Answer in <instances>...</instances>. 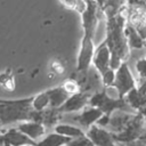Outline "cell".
Instances as JSON below:
<instances>
[{
	"label": "cell",
	"mask_w": 146,
	"mask_h": 146,
	"mask_svg": "<svg viewBox=\"0 0 146 146\" xmlns=\"http://www.w3.org/2000/svg\"><path fill=\"white\" fill-rule=\"evenodd\" d=\"M99 6L106 21V36L104 40L112 56L111 68L117 71L130 57V46L125 35L128 2L106 1L99 2Z\"/></svg>",
	"instance_id": "1"
},
{
	"label": "cell",
	"mask_w": 146,
	"mask_h": 146,
	"mask_svg": "<svg viewBox=\"0 0 146 146\" xmlns=\"http://www.w3.org/2000/svg\"><path fill=\"white\" fill-rule=\"evenodd\" d=\"M33 96L21 99L0 100V124L3 128L7 124L31 121L33 113Z\"/></svg>",
	"instance_id": "2"
},
{
	"label": "cell",
	"mask_w": 146,
	"mask_h": 146,
	"mask_svg": "<svg viewBox=\"0 0 146 146\" xmlns=\"http://www.w3.org/2000/svg\"><path fill=\"white\" fill-rule=\"evenodd\" d=\"M89 105L99 108L107 117H111V115L116 111H122L127 113H136L130 107V105L127 103L125 98L123 99L120 97L114 86L104 88L102 91L94 94L91 96Z\"/></svg>",
	"instance_id": "3"
},
{
	"label": "cell",
	"mask_w": 146,
	"mask_h": 146,
	"mask_svg": "<svg viewBox=\"0 0 146 146\" xmlns=\"http://www.w3.org/2000/svg\"><path fill=\"white\" fill-rule=\"evenodd\" d=\"M146 133V117L141 112L132 114L123 130L119 133H112L114 140L117 144L129 145Z\"/></svg>",
	"instance_id": "4"
},
{
	"label": "cell",
	"mask_w": 146,
	"mask_h": 146,
	"mask_svg": "<svg viewBox=\"0 0 146 146\" xmlns=\"http://www.w3.org/2000/svg\"><path fill=\"white\" fill-rule=\"evenodd\" d=\"M128 23L146 40V8L141 1H128Z\"/></svg>",
	"instance_id": "5"
},
{
	"label": "cell",
	"mask_w": 146,
	"mask_h": 146,
	"mask_svg": "<svg viewBox=\"0 0 146 146\" xmlns=\"http://www.w3.org/2000/svg\"><path fill=\"white\" fill-rule=\"evenodd\" d=\"M138 86L133 74L131 73L127 63H123L120 68L116 71V78L114 82V87L116 88L121 98H125L128 94H130Z\"/></svg>",
	"instance_id": "6"
},
{
	"label": "cell",
	"mask_w": 146,
	"mask_h": 146,
	"mask_svg": "<svg viewBox=\"0 0 146 146\" xmlns=\"http://www.w3.org/2000/svg\"><path fill=\"white\" fill-rule=\"evenodd\" d=\"M1 144L2 146H39L38 141L31 139L30 137L21 132L17 128H10L6 131H2Z\"/></svg>",
	"instance_id": "7"
},
{
	"label": "cell",
	"mask_w": 146,
	"mask_h": 146,
	"mask_svg": "<svg viewBox=\"0 0 146 146\" xmlns=\"http://www.w3.org/2000/svg\"><path fill=\"white\" fill-rule=\"evenodd\" d=\"M125 100L136 113H146V81H139L137 88L127 95Z\"/></svg>",
	"instance_id": "8"
},
{
	"label": "cell",
	"mask_w": 146,
	"mask_h": 146,
	"mask_svg": "<svg viewBox=\"0 0 146 146\" xmlns=\"http://www.w3.org/2000/svg\"><path fill=\"white\" fill-rule=\"evenodd\" d=\"M111 59H112L111 51L107 47L106 41L104 40L95 50V55L92 58V66L102 75L111 68Z\"/></svg>",
	"instance_id": "9"
},
{
	"label": "cell",
	"mask_w": 146,
	"mask_h": 146,
	"mask_svg": "<svg viewBox=\"0 0 146 146\" xmlns=\"http://www.w3.org/2000/svg\"><path fill=\"white\" fill-rule=\"evenodd\" d=\"M91 94L88 92H79L75 95H72L67 102L59 108V111L64 113H71V112H82L86 107L89 106L90 99H91Z\"/></svg>",
	"instance_id": "10"
},
{
	"label": "cell",
	"mask_w": 146,
	"mask_h": 146,
	"mask_svg": "<svg viewBox=\"0 0 146 146\" xmlns=\"http://www.w3.org/2000/svg\"><path fill=\"white\" fill-rule=\"evenodd\" d=\"M63 113L58 108H47L41 112H35L33 111L31 121H36L41 124H43L47 129L48 128H55L57 124H59L60 117Z\"/></svg>",
	"instance_id": "11"
},
{
	"label": "cell",
	"mask_w": 146,
	"mask_h": 146,
	"mask_svg": "<svg viewBox=\"0 0 146 146\" xmlns=\"http://www.w3.org/2000/svg\"><path fill=\"white\" fill-rule=\"evenodd\" d=\"M87 136L92 140L95 146H117L112 132L97 124L88 129Z\"/></svg>",
	"instance_id": "12"
},
{
	"label": "cell",
	"mask_w": 146,
	"mask_h": 146,
	"mask_svg": "<svg viewBox=\"0 0 146 146\" xmlns=\"http://www.w3.org/2000/svg\"><path fill=\"white\" fill-rule=\"evenodd\" d=\"M104 115H105V114H104L99 108L89 105V106L86 107L79 115H76V116L74 117V121H76L80 125L90 129L91 127L98 124V122L103 119Z\"/></svg>",
	"instance_id": "13"
},
{
	"label": "cell",
	"mask_w": 146,
	"mask_h": 146,
	"mask_svg": "<svg viewBox=\"0 0 146 146\" xmlns=\"http://www.w3.org/2000/svg\"><path fill=\"white\" fill-rule=\"evenodd\" d=\"M21 132H23L24 135H26L27 137H30L31 139L39 141L38 139H40L41 137H43L46 135L47 128L36 122V121H25V122H21L17 124L16 127Z\"/></svg>",
	"instance_id": "14"
},
{
	"label": "cell",
	"mask_w": 146,
	"mask_h": 146,
	"mask_svg": "<svg viewBox=\"0 0 146 146\" xmlns=\"http://www.w3.org/2000/svg\"><path fill=\"white\" fill-rule=\"evenodd\" d=\"M49 98H50V107L51 108H60L66 102L67 99L71 97L70 94L66 92V90L62 87V86H57L55 88L48 89L47 90Z\"/></svg>",
	"instance_id": "15"
},
{
	"label": "cell",
	"mask_w": 146,
	"mask_h": 146,
	"mask_svg": "<svg viewBox=\"0 0 146 146\" xmlns=\"http://www.w3.org/2000/svg\"><path fill=\"white\" fill-rule=\"evenodd\" d=\"M54 132L62 135L64 137H67L70 139H76L80 137L87 136V132H84L81 128L72 125V124H66V123H59L54 128Z\"/></svg>",
	"instance_id": "16"
},
{
	"label": "cell",
	"mask_w": 146,
	"mask_h": 146,
	"mask_svg": "<svg viewBox=\"0 0 146 146\" xmlns=\"http://www.w3.org/2000/svg\"><path fill=\"white\" fill-rule=\"evenodd\" d=\"M125 35H127L130 49L131 48H133V49H144L146 47V40H144L140 36V34L129 23H127V26H125Z\"/></svg>",
	"instance_id": "17"
},
{
	"label": "cell",
	"mask_w": 146,
	"mask_h": 146,
	"mask_svg": "<svg viewBox=\"0 0 146 146\" xmlns=\"http://www.w3.org/2000/svg\"><path fill=\"white\" fill-rule=\"evenodd\" d=\"M71 140L72 139H70L67 137H64L56 132H51V133H48L47 136H44L43 139L39 140L38 144H39V146H67Z\"/></svg>",
	"instance_id": "18"
},
{
	"label": "cell",
	"mask_w": 146,
	"mask_h": 146,
	"mask_svg": "<svg viewBox=\"0 0 146 146\" xmlns=\"http://www.w3.org/2000/svg\"><path fill=\"white\" fill-rule=\"evenodd\" d=\"M0 84L7 91H14L16 89L15 73L11 68H6L0 74Z\"/></svg>",
	"instance_id": "19"
},
{
	"label": "cell",
	"mask_w": 146,
	"mask_h": 146,
	"mask_svg": "<svg viewBox=\"0 0 146 146\" xmlns=\"http://www.w3.org/2000/svg\"><path fill=\"white\" fill-rule=\"evenodd\" d=\"M32 106H33V110L35 112H41V111H44V110L50 107V98H49L47 90L39 92V94L33 96Z\"/></svg>",
	"instance_id": "20"
},
{
	"label": "cell",
	"mask_w": 146,
	"mask_h": 146,
	"mask_svg": "<svg viewBox=\"0 0 146 146\" xmlns=\"http://www.w3.org/2000/svg\"><path fill=\"white\" fill-rule=\"evenodd\" d=\"M60 86H62V87L66 90V92L70 94L71 96H72V95H75V94H79V92L82 91L79 81H78L76 79H73V78H71V79H66Z\"/></svg>",
	"instance_id": "21"
},
{
	"label": "cell",
	"mask_w": 146,
	"mask_h": 146,
	"mask_svg": "<svg viewBox=\"0 0 146 146\" xmlns=\"http://www.w3.org/2000/svg\"><path fill=\"white\" fill-rule=\"evenodd\" d=\"M65 72V65L59 58H55L49 64V74L54 76H59Z\"/></svg>",
	"instance_id": "22"
},
{
	"label": "cell",
	"mask_w": 146,
	"mask_h": 146,
	"mask_svg": "<svg viewBox=\"0 0 146 146\" xmlns=\"http://www.w3.org/2000/svg\"><path fill=\"white\" fill-rule=\"evenodd\" d=\"M100 76H102V82H103L104 88L113 87L114 82H115V78H116V71H114L113 68H110Z\"/></svg>",
	"instance_id": "23"
},
{
	"label": "cell",
	"mask_w": 146,
	"mask_h": 146,
	"mask_svg": "<svg viewBox=\"0 0 146 146\" xmlns=\"http://www.w3.org/2000/svg\"><path fill=\"white\" fill-rule=\"evenodd\" d=\"M136 70L139 81H146V57H143L136 62Z\"/></svg>",
	"instance_id": "24"
},
{
	"label": "cell",
	"mask_w": 146,
	"mask_h": 146,
	"mask_svg": "<svg viewBox=\"0 0 146 146\" xmlns=\"http://www.w3.org/2000/svg\"><path fill=\"white\" fill-rule=\"evenodd\" d=\"M67 146H95V144L88 136H84L76 139H72Z\"/></svg>",
	"instance_id": "25"
},
{
	"label": "cell",
	"mask_w": 146,
	"mask_h": 146,
	"mask_svg": "<svg viewBox=\"0 0 146 146\" xmlns=\"http://www.w3.org/2000/svg\"><path fill=\"white\" fill-rule=\"evenodd\" d=\"M59 3H60L62 6H64L65 8H67L68 10H73V11H75L78 1H75V0H73V1H59Z\"/></svg>",
	"instance_id": "26"
},
{
	"label": "cell",
	"mask_w": 146,
	"mask_h": 146,
	"mask_svg": "<svg viewBox=\"0 0 146 146\" xmlns=\"http://www.w3.org/2000/svg\"><path fill=\"white\" fill-rule=\"evenodd\" d=\"M141 3H143V6L146 8V1H141Z\"/></svg>",
	"instance_id": "27"
},
{
	"label": "cell",
	"mask_w": 146,
	"mask_h": 146,
	"mask_svg": "<svg viewBox=\"0 0 146 146\" xmlns=\"http://www.w3.org/2000/svg\"><path fill=\"white\" fill-rule=\"evenodd\" d=\"M26 146H32V145H26Z\"/></svg>",
	"instance_id": "28"
},
{
	"label": "cell",
	"mask_w": 146,
	"mask_h": 146,
	"mask_svg": "<svg viewBox=\"0 0 146 146\" xmlns=\"http://www.w3.org/2000/svg\"><path fill=\"white\" fill-rule=\"evenodd\" d=\"M122 146H124V145H122Z\"/></svg>",
	"instance_id": "29"
}]
</instances>
